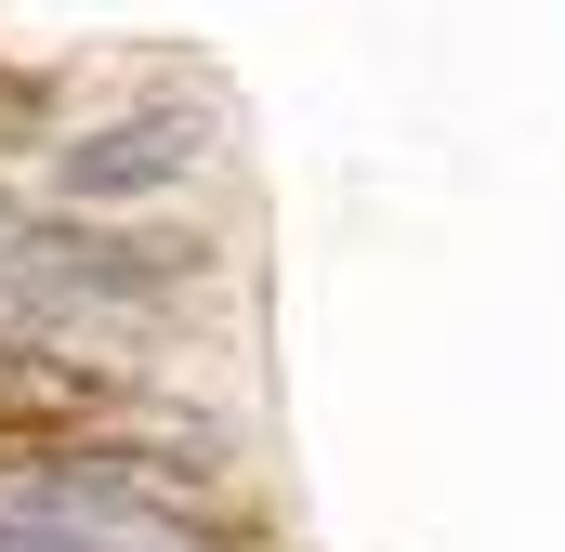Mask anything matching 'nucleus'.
<instances>
[{"instance_id":"obj_1","label":"nucleus","mask_w":565,"mask_h":552,"mask_svg":"<svg viewBox=\"0 0 565 552\" xmlns=\"http://www.w3.org/2000/svg\"><path fill=\"white\" fill-rule=\"evenodd\" d=\"M211 145H224V106H198V93H145V106L93 119V132H53V145H40V171H53L66 211H145V198L198 184Z\"/></svg>"}]
</instances>
